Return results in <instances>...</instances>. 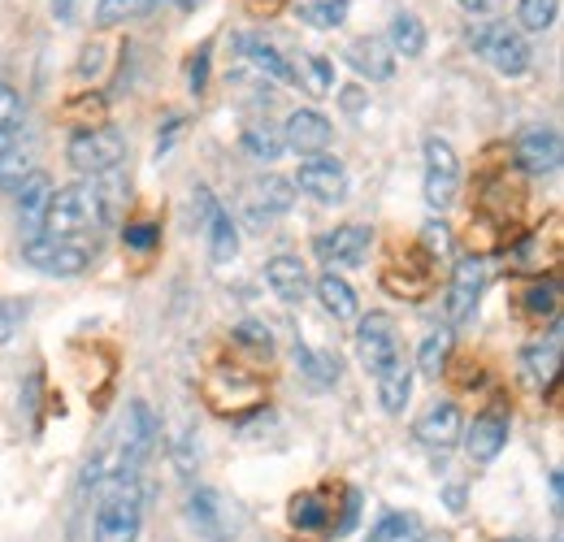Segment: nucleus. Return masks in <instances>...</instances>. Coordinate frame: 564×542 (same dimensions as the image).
I'll list each match as a JSON object with an SVG mask.
<instances>
[{"instance_id": "f257e3e1", "label": "nucleus", "mask_w": 564, "mask_h": 542, "mask_svg": "<svg viewBox=\"0 0 564 542\" xmlns=\"http://www.w3.org/2000/svg\"><path fill=\"white\" fill-rule=\"evenodd\" d=\"M109 221V196L100 192V183L83 178L70 187H53V200L44 208V221L40 230L48 239H78V235H91Z\"/></svg>"}, {"instance_id": "f03ea898", "label": "nucleus", "mask_w": 564, "mask_h": 542, "mask_svg": "<svg viewBox=\"0 0 564 542\" xmlns=\"http://www.w3.org/2000/svg\"><path fill=\"white\" fill-rule=\"evenodd\" d=\"M469 48L495 74H503V78H521V74H530V66H534L530 40L517 26H508V22H478V26H469Z\"/></svg>"}, {"instance_id": "7ed1b4c3", "label": "nucleus", "mask_w": 564, "mask_h": 542, "mask_svg": "<svg viewBox=\"0 0 564 542\" xmlns=\"http://www.w3.org/2000/svg\"><path fill=\"white\" fill-rule=\"evenodd\" d=\"M66 161L83 178L100 183V178H109L127 161V136L118 127H83L66 143Z\"/></svg>"}, {"instance_id": "20e7f679", "label": "nucleus", "mask_w": 564, "mask_h": 542, "mask_svg": "<svg viewBox=\"0 0 564 542\" xmlns=\"http://www.w3.org/2000/svg\"><path fill=\"white\" fill-rule=\"evenodd\" d=\"M140 530H143L140 481L105 490V495H100V508H96L91 542H140Z\"/></svg>"}, {"instance_id": "39448f33", "label": "nucleus", "mask_w": 564, "mask_h": 542, "mask_svg": "<svg viewBox=\"0 0 564 542\" xmlns=\"http://www.w3.org/2000/svg\"><path fill=\"white\" fill-rule=\"evenodd\" d=\"M425 204L434 208V213H443V208H452L456 196H460V156H456V148L447 143V139L430 136L425 139Z\"/></svg>"}, {"instance_id": "423d86ee", "label": "nucleus", "mask_w": 564, "mask_h": 542, "mask_svg": "<svg viewBox=\"0 0 564 542\" xmlns=\"http://www.w3.org/2000/svg\"><path fill=\"white\" fill-rule=\"evenodd\" d=\"M22 261L31 270L48 273V278H78L91 265V252L74 239H48V235H31L22 243Z\"/></svg>"}, {"instance_id": "0eeeda50", "label": "nucleus", "mask_w": 564, "mask_h": 542, "mask_svg": "<svg viewBox=\"0 0 564 542\" xmlns=\"http://www.w3.org/2000/svg\"><path fill=\"white\" fill-rule=\"evenodd\" d=\"M356 356L365 365V373H382L395 356H400V335H395V317L391 313H369L356 326Z\"/></svg>"}, {"instance_id": "6e6552de", "label": "nucleus", "mask_w": 564, "mask_h": 542, "mask_svg": "<svg viewBox=\"0 0 564 542\" xmlns=\"http://www.w3.org/2000/svg\"><path fill=\"white\" fill-rule=\"evenodd\" d=\"M295 204V183L291 178H279V174H265L261 183L248 187V200H243V217L252 230H270L279 217L291 213Z\"/></svg>"}, {"instance_id": "1a4fd4ad", "label": "nucleus", "mask_w": 564, "mask_h": 542, "mask_svg": "<svg viewBox=\"0 0 564 542\" xmlns=\"http://www.w3.org/2000/svg\"><path fill=\"white\" fill-rule=\"evenodd\" d=\"M295 187L304 196H313L317 204H339L348 196V170L339 156L330 152H317L308 161H300V174H295Z\"/></svg>"}, {"instance_id": "9d476101", "label": "nucleus", "mask_w": 564, "mask_h": 542, "mask_svg": "<svg viewBox=\"0 0 564 542\" xmlns=\"http://www.w3.org/2000/svg\"><path fill=\"white\" fill-rule=\"evenodd\" d=\"M517 165L530 174V178H547V174H556L564 161V139L556 127H525L521 136H517Z\"/></svg>"}, {"instance_id": "9b49d317", "label": "nucleus", "mask_w": 564, "mask_h": 542, "mask_svg": "<svg viewBox=\"0 0 564 542\" xmlns=\"http://www.w3.org/2000/svg\"><path fill=\"white\" fill-rule=\"evenodd\" d=\"M482 291H487V265H482V257H460L452 265V286H447V322L452 326H465L474 317Z\"/></svg>"}, {"instance_id": "f8f14e48", "label": "nucleus", "mask_w": 564, "mask_h": 542, "mask_svg": "<svg viewBox=\"0 0 564 542\" xmlns=\"http://www.w3.org/2000/svg\"><path fill=\"white\" fill-rule=\"evenodd\" d=\"M369 243H373V230L360 226V221H348V226H335L326 235H317L313 252L330 265V270H352L369 257Z\"/></svg>"}, {"instance_id": "ddd939ff", "label": "nucleus", "mask_w": 564, "mask_h": 542, "mask_svg": "<svg viewBox=\"0 0 564 542\" xmlns=\"http://www.w3.org/2000/svg\"><path fill=\"white\" fill-rule=\"evenodd\" d=\"M413 434H417V443L430 447V452H452L460 443V434H465V416H460V408L452 404V400H434L417 416Z\"/></svg>"}, {"instance_id": "4468645a", "label": "nucleus", "mask_w": 564, "mask_h": 542, "mask_svg": "<svg viewBox=\"0 0 564 542\" xmlns=\"http://www.w3.org/2000/svg\"><path fill=\"white\" fill-rule=\"evenodd\" d=\"M460 443H465V456H469L474 465H491L495 456L508 447V412H503V408L478 412L474 425L460 434Z\"/></svg>"}, {"instance_id": "2eb2a0df", "label": "nucleus", "mask_w": 564, "mask_h": 542, "mask_svg": "<svg viewBox=\"0 0 564 542\" xmlns=\"http://www.w3.org/2000/svg\"><path fill=\"white\" fill-rule=\"evenodd\" d=\"M330 118L326 113H317V109H295L286 122H282V143L291 148V152H300V156H317V152H326L330 148Z\"/></svg>"}, {"instance_id": "dca6fc26", "label": "nucleus", "mask_w": 564, "mask_h": 542, "mask_svg": "<svg viewBox=\"0 0 564 542\" xmlns=\"http://www.w3.org/2000/svg\"><path fill=\"white\" fill-rule=\"evenodd\" d=\"M239 53L248 57V66L257 69L265 83H286V87L300 83V69L291 66L279 48L270 40H261V35H239Z\"/></svg>"}, {"instance_id": "f3484780", "label": "nucleus", "mask_w": 564, "mask_h": 542, "mask_svg": "<svg viewBox=\"0 0 564 542\" xmlns=\"http://www.w3.org/2000/svg\"><path fill=\"white\" fill-rule=\"evenodd\" d=\"M348 66L360 74V78H369V83H387L391 74H395V53L387 48V40H378V35H360L348 44Z\"/></svg>"}, {"instance_id": "a211bd4d", "label": "nucleus", "mask_w": 564, "mask_h": 542, "mask_svg": "<svg viewBox=\"0 0 564 542\" xmlns=\"http://www.w3.org/2000/svg\"><path fill=\"white\" fill-rule=\"evenodd\" d=\"M521 369H525V382L539 387V391H547L556 382V373H561V326L547 335V343L539 339L521 351Z\"/></svg>"}, {"instance_id": "6ab92c4d", "label": "nucleus", "mask_w": 564, "mask_h": 542, "mask_svg": "<svg viewBox=\"0 0 564 542\" xmlns=\"http://www.w3.org/2000/svg\"><path fill=\"white\" fill-rule=\"evenodd\" d=\"M265 282H270V291L279 295L282 304H300L308 295V270L291 252H279V257L265 261Z\"/></svg>"}, {"instance_id": "aec40b11", "label": "nucleus", "mask_w": 564, "mask_h": 542, "mask_svg": "<svg viewBox=\"0 0 564 542\" xmlns=\"http://www.w3.org/2000/svg\"><path fill=\"white\" fill-rule=\"evenodd\" d=\"M373 382H378V404L387 408L391 416H400L404 404H409V395H413V360L400 351Z\"/></svg>"}, {"instance_id": "412c9836", "label": "nucleus", "mask_w": 564, "mask_h": 542, "mask_svg": "<svg viewBox=\"0 0 564 542\" xmlns=\"http://www.w3.org/2000/svg\"><path fill=\"white\" fill-rule=\"evenodd\" d=\"M313 291H317L322 308H326L335 322H356V317H360V300H356L352 282H348V278H339L335 270L322 273V278L313 282Z\"/></svg>"}, {"instance_id": "4be33fe9", "label": "nucleus", "mask_w": 564, "mask_h": 542, "mask_svg": "<svg viewBox=\"0 0 564 542\" xmlns=\"http://www.w3.org/2000/svg\"><path fill=\"white\" fill-rule=\"evenodd\" d=\"M295 365H300V373H304V382L313 391H330L339 382V373H344L335 351H317V347H308V343L300 339H295Z\"/></svg>"}, {"instance_id": "5701e85b", "label": "nucleus", "mask_w": 564, "mask_h": 542, "mask_svg": "<svg viewBox=\"0 0 564 542\" xmlns=\"http://www.w3.org/2000/svg\"><path fill=\"white\" fill-rule=\"evenodd\" d=\"M205 226H209L213 265H230V261L239 257V226H235V217H230L221 204H213L209 217H205Z\"/></svg>"}, {"instance_id": "b1692460", "label": "nucleus", "mask_w": 564, "mask_h": 542, "mask_svg": "<svg viewBox=\"0 0 564 542\" xmlns=\"http://www.w3.org/2000/svg\"><path fill=\"white\" fill-rule=\"evenodd\" d=\"M18 213H22V221L31 226V230H40V221H44V208H48V200H53V178L44 174V170H35L18 192Z\"/></svg>"}, {"instance_id": "393cba45", "label": "nucleus", "mask_w": 564, "mask_h": 542, "mask_svg": "<svg viewBox=\"0 0 564 542\" xmlns=\"http://www.w3.org/2000/svg\"><path fill=\"white\" fill-rule=\"evenodd\" d=\"M387 48L395 57H422L425 53V22L417 13H395L387 31Z\"/></svg>"}, {"instance_id": "a878e982", "label": "nucleus", "mask_w": 564, "mask_h": 542, "mask_svg": "<svg viewBox=\"0 0 564 542\" xmlns=\"http://www.w3.org/2000/svg\"><path fill=\"white\" fill-rule=\"evenodd\" d=\"M286 517H291V525H295L300 534H322V530H330V508H326V499H322L317 490L295 495Z\"/></svg>"}, {"instance_id": "bb28decb", "label": "nucleus", "mask_w": 564, "mask_h": 542, "mask_svg": "<svg viewBox=\"0 0 564 542\" xmlns=\"http://www.w3.org/2000/svg\"><path fill=\"white\" fill-rule=\"evenodd\" d=\"M35 174V152L26 143H4L0 148V192H18Z\"/></svg>"}, {"instance_id": "cd10ccee", "label": "nucleus", "mask_w": 564, "mask_h": 542, "mask_svg": "<svg viewBox=\"0 0 564 542\" xmlns=\"http://www.w3.org/2000/svg\"><path fill=\"white\" fill-rule=\"evenodd\" d=\"M187 517H192V525H196L209 542L226 539V525H221V499H217V490H196V495L187 499Z\"/></svg>"}, {"instance_id": "c85d7f7f", "label": "nucleus", "mask_w": 564, "mask_h": 542, "mask_svg": "<svg viewBox=\"0 0 564 542\" xmlns=\"http://www.w3.org/2000/svg\"><path fill=\"white\" fill-rule=\"evenodd\" d=\"M243 152L252 156V161H279L282 152H286V143H282V127L274 122H252V127H243Z\"/></svg>"}, {"instance_id": "c756f323", "label": "nucleus", "mask_w": 564, "mask_h": 542, "mask_svg": "<svg viewBox=\"0 0 564 542\" xmlns=\"http://www.w3.org/2000/svg\"><path fill=\"white\" fill-rule=\"evenodd\" d=\"M348 4L352 0H295V18L317 26V31H335V26H344Z\"/></svg>"}, {"instance_id": "7c9ffc66", "label": "nucleus", "mask_w": 564, "mask_h": 542, "mask_svg": "<svg viewBox=\"0 0 564 542\" xmlns=\"http://www.w3.org/2000/svg\"><path fill=\"white\" fill-rule=\"evenodd\" d=\"M369 542H425V530L413 512H387L369 530Z\"/></svg>"}, {"instance_id": "2f4dec72", "label": "nucleus", "mask_w": 564, "mask_h": 542, "mask_svg": "<svg viewBox=\"0 0 564 542\" xmlns=\"http://www.w3.org/2000/svg\"><path fill=\"white\" fill-rule=\"evenodd\" d=\"M447 356H452V335H447V330H430L425 343L417 347V365H413V373L438 378V373L447 369Z\"/></svg>"}, {"instance_id": "473e14b6", "label": "nucleus", "mask_w": 564, "mask_h": 542, "mask_svg": "<svg viewBox=\"0 0 564 542\" xmlns=\"http://www.w3.org/2000/svg\"><path fill=\"white\" fill-rule=\"evenodd\" d=\"M556 18H561V0H521L517 4V31L525 35V31H534V35H543V31H552L556 26Z\"/></svg>"}, {"instance_id": "72a5a7b5", "label": "nucleus", "mask_w": 564, "mask_h": 542, "mask_svg": "<svg viewBox=\"0 0 564 542\" xmlns=\"http://www.w3.org/2000/svg\"><path fill=\"white\" fill-rule=\"evenodd\" d=\"M22 122H26V105H22V91H18V87H9V83H0V148L18 139Z\"/></svg>"}, {"instance_id": "f704fd0d", "label": "nucleus", "mask_w": 564, "mask_h": 542, "mask_svg": "<svg viewBox=\"0 0 564 542\" xmlns=\"http://www.w3.org/2000/svg\"><path fill=\"white\" fill-rule=\"evenodd\" d=\"M161 0H100L96 4V22L100 26H118V22H135V18H148Z\"/></svg>"}, {"instance_id": "c9c22d12", "label": "nucleus", "mask_w": 564, "mask_h": 542, "mask_svg": "<svg viewBox=\"0 0 564 542\" xmlns=\"http://www.w3.org/2000/svg\"><path fill=\"white\" fill-rule=\"evenodd\" d=\"M556 300H561L556 282H534V286L525 291V313H530V317H556Z\"/></svg>"}, {"instance_id": "e433bc0d", "label": "nucleus", "mask_w": 564, "mask_h": 542, "mask_svg": "<svg viewBox=\"0 0 564 542\" xmlns=\"http://www.w3.org/2000/svg\"><path fill=\"white\" fill-rule=\"evenodd\" d=\"M122 243H127L131 252H152V248L161 243V226H152V221H131V226L122 230Z\"/></svg>"}, {"instance_id": "4c0bfd02", "label": "nucleus", "mask_w": 564, "mask_h": 542, "mask_svg": "<svg viewBox=\"0 0 564 542\" xmlns=\"http://www.w3.org/2000/svg\"><path fill=\"white\" fill-rule=\"evenodd\" d=\"M422 243L430 257H452V230H447V221H425L422 226Z\"/></svg>"}, {"instance_id": "58836bf2", "label": "nucleus", "mask_w": 564, "mask_h": 542, "mask_svg": "<svg viewBox=\"0 0 564 542\" xmlns=\"http://www.w3.org/2000/svg\"><path fill=\"white\" fill-rule=\"evenodd\" d=\"M235 343H243V347H257V351H274V335H270V326H261V322H239L235 326Z\"/></svg>"}, {"instance_id": "ea45409f", "label": "nucleus", "mask_w": 564, "mask_h": 542, "mask_svg": "<svg viewBox=\"0 0 564 542\" xmlns=\"http://www.w3.org/2000/svg\"><path fill=\"white\" fill-rule=\"evenodd\" d=\"M209 66H213V44H200V53L192 57V69H187V78H192V91L200 96V91H209Z\"/></svg>"}, {"instance_id": "a19ab883", "label": "nucleus", "mask_w": 564, "mask_h": 542, "mask_svg": "<svg viewBox=\"0 0 564 542\" xmlns=\"http://www.w3.org/2000/svg\"><path fill=\"white\" fill-rule=\"evenodd\" d=\"M22 317H26V304H13V300H0V347L18 335V326H22Z\"/></svg>"}, {"instance_id": "79ce46f5", "label": "nucleus", "mask_w": 564, "mask_h": 542, "mask_svg": "<svg viewBox=\"0 0 564 542\" xmlns=\"http://www.w3.org/2000/svg\"><path fill=\"white\" fill-rule=\"evenodd\" d=\"M308 74H313V91H335V66H330V57L313 53L308 57Z\"/></svg>"}, {"instance_id": "37998d69", "label": "nucleus", "mask_w": 564, "mask_h": 542, "mask_svg": "<svg viewBox=\"0 0 564 542\" xmlns=\"http://www.w3.org/2000/svg\"><path fill=\"white\" fill-rule=\"evenodd\" d=\"M53 18H57L62 26H70L74 18H78V0H53Z\"/></svg>"}, {"instance_id": "c03bdc74", "label": "nucleus", "mask_w": 564, "mask_h": 542, "mask_svg": "<svg viewBox=\"0 0 564 542\" xmlns=\"http://www.w3.org/2000/svg\"><path fill=\"white\" fill-rule=\"evenodd\" d=\"M344 105H348V109H360V105H365V96H360V87H344Z\"/></svg>"}, {"instance_id": "a18cd8bd", "label": "nucleus", "mask_w": 564, "mask_h": 542, "mask_svg": "<svg viewBox=\"0 0 564 542\" xmlns=\"http://www.w3.org/2000/svg\"><path fill=\"white\" fill-rule=\"evenodd\" d=\"M456 4H460V9H469V13H487L495 0H456Z\"/></svg>"}, {"instance_id": "49530a36", "label": "nucleus", "mask_w": 564, "mask_h": 542, "mask_svg": "<svg viewBox=\"0 0 564 542\" xmlns=\"http://www.w3.org/2000/svg\"><path fill=\"white\" fill-rule=\"evenodd\" d=\"M561 499H564V477L552 474V503H556V512H561Z\"/></svg>"}, {"instance_id": "de8ad7c7", "label": "nucleus", "mask_w": 564, "mask_h": 542, "mask_svg": "<svg viewBox=\"0 0 564 542\" xmlns=\"http://www.w3.org/2000/svg\"><path fill=\"white\" fill-rule=\"evenodd\" d=\"M200 4H205V0H178V9H187V13H192V9H200Z\"/></svg>"}, {"instance_id": "09e8293b", "label": "nucleus", "mask_w": 564, "mask_h": 542, "mask_svg": "<svg viewBox=\"0 0 564 542\" xmlns=\"http://www.w3.org/2000/svg\"><path fill=\"white\" fill-rule=\"evenodd\" d=\"M248 4H257V9H261V4H265V9H274L279 0H248Z\"/></svg>"}, {"instance_id": "8fccbe9b", "label": "nucleus", "mask_w": 564, "mask_h": 542, "mask_svg": "<svg viewBox=\"0 0 564 542\" xmlns=\"http://www.w3.org/2000/svg\"><path fill=\"white\" fill-rule=\"evenodd\" d=\"M503 542H530V539H503Z\"/></svg>"}]
</instances>
